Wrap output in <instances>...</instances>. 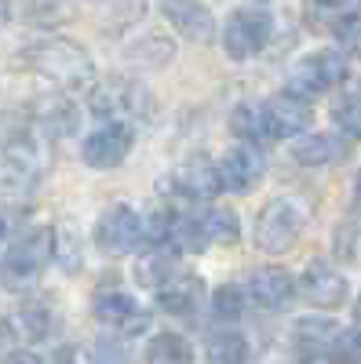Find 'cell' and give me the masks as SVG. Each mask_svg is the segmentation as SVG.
<instances>
[{
	"instance_id": "obj_32",
	"label": "cell",
	"mask_w": 361,
	"mask_h": 364,
	"mask_svg": "<svg viewBox=\"0 0 361 364\" xmlns=\"http://www.w3.org/2000/svg\"><path fill=\"white\" fill-rule=\"evenodd\" d=\"M336 255L340 259H357V230L350 226V223H343L340 226V233H336Z\"/></svg>"
},
{
	"instance_id": "obj_10",
	"label": "cell",
	"mask_w": 361,
	"mask_h": 364,
	"mask_svg": "<svg viewBox=\"0 0 361 364\" xmlns=\"http://www.w3.org/2000/svg\"><path fill=\"white\" fill-rule=\"evenodd\" d=\"M295 291L318 310H336L347 299V277L325 259H314L295 281Z\"/></svg>"
},
{
	"instance_id": "obj_15",
	"label": "cell",
	"mask_w": 361,
	"mask_h": 364,
	"mask_svg": "<svg viewBox=\"0 0 361 364\" xmlns=\"http://www.w3.org/2000/svg\"><path fill=\"white\" fill-rule=\"evenodd\" d=\"M161 11L179 29V37H187L194 44H208L216 37V18L201 0H161Z\"/></svg>"
},
{
	"instance_id": "obj_24",
	"label": "cell",
	"mask_w": 361,
	"mask_h": 364,
	"mask_svg": "<svg viewBox=\"0 0 361 364\" xmlns=\"http://www.w3.org/2000/svg\"><path fill=\"white\" fill-rule=\"evenodd\" d=\"M146 364H194V350L183 336H175V331H161L146 343Z\"/></svg>"
},
{
	"instance_id": "obj_2",
	"label": "cell",
	"mask_w": 361,
	"mask_h": 364,
	"mask_svg": "<svg viewBox=\"0 0 361 364\" xmlns=\"http://www.w3.org/2000/svg\"><path fill=\"white\" fill-rule=\"evenodd\" d=\"M154 95L150 87L128 77H106L92 87V113L103 124H135L154 117Z\"/></svg>"
},
{
	"instance_id": "obj_25",
	"label": "cell",
	"mask_w": 361,
	"mask_h": 364,
	"mask_svg": "<svg viewBox=\"0 0 361 364\" xmlns=\"http://www.w3.org/2000/svg\"><path fill=\"white\" fill-rule=\"evenodd\" d=\"M204 364H248V339L241 331H216L204 346Z\"/></svg>"
},
{
	"instance_id": "obj_11",
	"label": "cell",
	"mask_w": 361,
	"mask_h": 364,
	"mask_svg": "<svg viewBox=\"0 0 361 364\" xmlns=\"http://www.w3.org/2000/svg\"><path fill=\"white\" fill-rule=\"evenodd\" d=\"M310 106L307 99H295V95H274L263 102V124H266V142L270 139H299L310 128Z\"/></svg>"
},
{
	"instance_id": "obj_27",
	"label": "cell",
	"mask_w": 361,
	"mask_h": 364,
	"mask_svg": "<svg viewBox=\"0 0 361 364\" xmlns=\"http://www.w3.org/2000/svg\"><path fill=\"white\" fill-rule=\"evenodd\" d=\"M230 128L237 132V139H245L248 146L266 142V124H263V106H237L230 117Z\"/></svg>"
},
{
	"instance_id": "obj_13",
	"label": "cell",
	"mask_w": 361,
	"mask_h": 364,
	"mask_svg": "<svg viewBox=\"0 0 361 364\" xmlns=\"http://www.w3.org/2000/svg\"><path fill=\"white\" fill-rule=\"evenodd\" d=\"M245 295L263 310H285L295 295V277L281 266H259V269H252Z\"/></svg>"
},
{
	"instance_id": "obj_9",
	"label": "cell",
	"mask_w": 361,
	"mask_h": 364,
	"mask_svg": "<svg viewBox=\"0 0 361 364\" xmlns=\"http://www.w3.org/2000/svg\"><path fill=\"white\" fill-rule=\"evenodd\" d=\"M48 255H55L51 248V233L48 230H37V233H26L19 245L4 255V266H0V277H4L11 288H22L29 284L41 273V266L48 262Z\"/></svg>"
},
{
	"instance_id": "obj_34",
	"label": "cell",
	"mask_w": 361,
	"mask_h": 364,
	"mask_svg": "<svg viewBox=\"0 0 361 364\" xmlns=\"http://www.w3.org/2000/svg\"><path fill=\"white\" fill-rule=\"evenodd\" d=\"M8 18H11V0H0V29L8 26Z\"/></svg>"
},
{
	"instance_id": "obj_6",
	"label": "cell",
	"mask_w": 361,
	"mask_h": 364,
	"mask_svg": "<svg viewBox=\"0 0 361 364\" xmlns=\"http://www.w3.org/2000/svg\"><path fill=\"white\" fill-rule=\"evenodd\" d=\"M132 146H135L132 124H103L80 142V157L92 171H113L128 161Z\"/></svg>"
},
{
	"instance_id": "obj_12",
	"label": "cell",
	"mask_w": 361,
	"mask_h": 364,
	"mask_svg": "<svg viewBox=\"0 0 361 364\" xmlns=\"http://www.w3.org/2000/svg\"><path fill=\"white\" fill-rule=\"evenodd\" d=\"M216 171H219V186L230 190V193H248L256 182L263 178V157L259 149L241 142V146H230L226 154L216 161Z\"/></svg>"
},
{
	"instance_id": "obj_18",
	"label": "cell",
	"mask_w": 361,
	"mask_h": 364,
	"mask_svg": "<svg viewBox=\"0 0 361 364\" xmlns=\"http://www.w3.org/2000/svg\"><path fill=\"white\" fill-rule=\"evenodd\" d=\"M201 299H204V288H201L197 277H179V273H172V277L157 288L161 310H168L175 317H194L197 306H201Z\"/></svg>"
},
{
	"instance_id": "obj_22",
	"label": "cell",
	"mask_w": 361,
	"mask_h": 364,
	"mask_svg": "<svg viewBox=\"0 0 361 364\" xmlns=\"http://www.w3.org/2000/svg\"><path fill=\"white\" fill-rule=\"evenodd\" d=\"M33 117H37V124L51 135H70L77 128V109L66 95H44L37 99L33 106Z\"/></svg>"
},
{
	"instance_id": "obj_28",
	"label": "cell",
	"mask_w": 361,
	"mask_h": 364,
	"mask_svg": "<svg viewBox=\"0 0 361 364\" xmlns=\"http://www.w3.org/2000/svg\"><path fill=\"white\" fill-rule=\"evenodd\" d=\"M245 291H241L237 284H223V288H216L212 291V317L216 321H223V324H230V321H237L241 314H245Z\"/></svg>"
},
{
	"instance_id": "obj_31",
	"label": "cell",
	"mask_w": 361,
	"mask_h": 364,
	"mask_svg": "<svg viewBox=\"0 0 361 364\" xmlns=\"http://www.w3.org/2000/svg\"><path fill=\"white\" fill-rule=\"evenodd\" d=\"M333 353H340L343 364H361V328L343 331V336L336 339V350Z\"/></svg>"
},
{
	"instance_id": "obj_4",
	"label": "cell",
	"mask_w": 361,
	"mask_h": 364,
	"mask_svg": "<svg viewBox=\"0 0 361 364\" xmlns=\"http://www.w3.org/2000/svg\"><path fill=\"white\" fill-rule=\"evenodd\" d=\"M41 178V149L29 135H11L0 142V193L22 197Z\"/></svg>"
},
{
	"instance_id": "obj_1",
	"label": "cell",
	"mask_w": 361,
	"mask_h": 364,
	"mask_svg": "<svg viewBox=\"0 0 361 364\" xmlns=\"http://www.w3.org/2000/svg\"><path fill=\"white\" fill-rule=\"evenodd\" d=\"M26 58L41 77H48L51 84L77 91V87H92L95 80V63L77 41L70 37H44L33 48H26Z\"/></svg>"
},
{
	"instance_id": "obj_5",
	"label": "cell",
	"mask_w": 361,
	"mask_h": 364,
	"mask_svg": "<svg viewBox=\"0 0 361 364\" xmlns=\"http://www.w3.org/2000/svg\"><path fill=\"white\" fill-rule=\"evenodd\" d=\"M347 77V63L340 51H314L307 58H299L288 73V95L295 99H314L325 95L328 87H336Z\"/></svg>"
},
{
	"instance_id": "obj_20",
	"label": "cell",
	"mask_w": 361,
	"mask_h": 364,
	"mask_svg": "<svg viewBox=\"0 0 361 364\" xmlns=\"http://www.w3.org/2000/svg\"><path fill=\"white\" fill-rule=\"evenodd\" d=\"M146 11V0H95V15H99V29L103 33H125L132 29Z\"/></svg>"
},
{
	"instance_id": "obj_38",
	"label": "cell",
	"mask_w": 361,
	"mask_h": 364,
	"mask_svg": "<svg viewBox=\"0 0 361 364\" xmlns=\"http://www.w3.org/2000/svg\"><path fill=\"white\" fill-rule=\"evenodd\" d=\"M0 240H4V219H0Z\"/></svg>"
},
{
	"instance_id": "obj_37",
	"label": "cell",
	"mask_w": 361,
	"mask_h": 364,
	"mask_svg": "<svg viewBox=\"0 0 361 364\" xmlns=\"http://www.w3.org/2000/svg\"><path fill=\"white\" fill-rule=\"evenodd\" d=\"M354 321L361 324V295H357V302H354Z\"/></svg>"
},
{
	"instance_id": "obj_16",
	"label": "cell",
	"mask_w": 361,
	"mask_h": 364,
	"mask_svg": "<svg viewBox=\"0 0 361 364\" xmlns=\"http://www.w3.org/2000/svg\"><path fill=\"white\" fill-rule=\"evenodd\" d=\"M92 314H95L99 324L117 328V331H128V336H132V331H142V324H146V314L135 306V299L125 295V291H99L95 302H92Z\"/></svg>"
},
{
	"instance_id": "obj_30",
	"label": "cell",
	"mask_w": 361,
	"mask_h": 364,
	"mask_svg": "<svg viewBox=\"0 0 361 364\" xmlns=\"http://www.w3.org/2000/svg\"><path fill=\"white\" fill-rule=\"evenodd\" d=\"M19 321H22V331H26L29 339H44L48 328H51V314H48L44 302H26Z\"/></svg>"
},
{
	"instance_id": "obj_39",
	"label": "cell",
	"mask_w": 361,
	"mask_h": 364,
	"mask_svg": "<svg viewBox=\"0 0 361 364\" xmlns=\"http://www.w3.org/2000/svg\"><path fill=\"white\" fill-rule=\"evenodd\" d=\"M88 4H95V0H88Z\"/></svg>"
},
{
	"instance_id": "obj_19",
	"label": "cell",
	"mask_w": 361,
	"mask_h": 364,
	"mask_svg": "<svg viewBox=\"0 0 361 364\" xmlns=\"http://www.w3.org/2000/svg\"><path fill=\"white\" fill-rule=\"evenodd\" d=\"M292 157L299 164H307V168H328V164H336V161L347 157V142L336 139V135H328V132L303 135V139H295Z\"/></svg>"
},
{
	"instance_id": "obj_3",
	"label": "cell",
	"mask_w": 361,
	"mask_h": 364,
	"mask_svg": "<svg viewBox=\"0 0 361 364\" xmlns=\"http://www.w3.org/2000/svg\"><path fill=\"white\" fill-rule=\"evenodd\" d=\"M303 223H307V211L299 208L292 197H274L256 215L252 240H256V248L266 252V255H285L299 240V233H303Z\"/></svg>"
},
{
	"instance_id": "obj_33",
	"label": "cell",
	"mask_w": 361,
	"mask_h": 364,
	"mask_svg": "<svg viewBox=\"0 0 361 364\" xmlns=\"http://www.w3.org/2000/svg\"><path fill=\"white\" fill-rule=\"evenodd\" d=\"M0 364H41V357H37V353H29V350H15V353H8Z\"/></svg>"
},
{
	"instance_id": "obj_35",
	"label": "cell",
	"mask_w": 361,
	"mask_h": 364,
	"mask_svg": "<svg viewBox=\"0 0 361 364\" xmlns=\"http://www.w3.org/2000/svg\"><path fill=\"white\" fill-rule=\"evenodd\" d=\"M354 200H357V208H361V175H357V182H354Z\"/></svg>"
},
{
	"instance_id": "obj_8",
	"label": "cell",
	"mask_w": 361,
	"mask_h": 364,
	"mask_svg": "<svg viewBox=\"0 0 361 364\" xmlns=\"http://www.w3.org/2000/svg\"><path fill=\"white\" fill-rule=\"evenodd\" d=\"M139 240H142V219L135 215L128 204H113V208H106L99 215V223H95V245H99L103 255L120 259V255H128Z\"/></svg>"
},
{
	"instance_id": "obj_26",
	"label": "cell",
	"mask_w": 361,
	"mask_h": 364,
	"mask_svg": "<svg viewBox=\"0 0 361 364\" xmlns=\"http://www.w3.org/2000/svg\"><path fill=\"white\" fill-rule=\"evenodd\" d=\"M333 120L350 135V139H361V84H347L336 102H333Z\"/></svg>"
},
{
	"instance_id": "obj_29",
	"label": "cell",
	"mask_w": 361,
	"mask_h": 364,
	"mask_svg": "<svg viewBox=\"0 0 361 364\" xmlns=\"http://www.w3.org/2000/svg\"><path fill=\"white\" fill-rule=\"evenodd\" d=\"M333 37H336V44H340V51L343 55H350V58H361V15H340L336 22H333Z\"/></svg>"
},
{
	"instance_id": "obj_17",
	"label": "cell",
	"mask_w": 361,
	"mask_h": 364,
	"mask_svg": "<svg viewBox=\"0 0 361 364\" xmlns=\"http://www.w3.org/2000/svg\"><path fill=\"white\" fill-rule=\"evenodd\" d=\"M175 186H179V193L190 197V200H208V197H216V193L223 190V186H219L216 161L204 157V154L187 157L183 164H179V171H175Z\"/></svg>"
},
{
	"instance_id": "obj_21",
	"label": "cell",
	"mask_w": 361,
	"mask_h": 364,
	"mask_svg": "<svg viewBox=\"0 0 361 364\" xmlns=\"http://www.w3.org/2000/svg\"><path fill=\"white\" fill-rule=\"evenodd\" d=\"M197 223V237H201V245H234L241 226H237V215L230 208H208L201 211V215H194Z\"/></svg>"
},
{
	"instance_id": "obj_23",
	"label": "cell",
	"mask_w": 361,
	"mask_h": 364,
	"mask_svg": "<svg viewBox=\"0 0 361 364\" xmlns=\"http://www.w3.org/2000/svg\"><path fill=\"white\" fill-rule=\"evenodd\" d=\"M125 58H128L132 66H139V70H161V66H168L172 58H175V44L168 37H161V33H150V37L135 41L125 51Z\"/></svg>"
},
{
	"instance_id": "obj_14",
	"label": "cell",
	"mask_w": 361,
	"mask_h": 364,
	"mask_svg": "<svg viewBox=\"0 0 361 364\" xmlns=\"http://www.w3.org/2000/svg\"><path fill=\"white\" fill-rule=\"evenodd\" d=\"M336 339H340V331H336V324L328 317H303V321H295V328H292V350H295V357L303 364L325 360L328 353L336 350Z\"/></svg>"
},
{
	"instance_id": "obj_7",
	"label": "cell",
	"mask_w": 361,
	"mask_h": 364,
	"mask_svg": "<svg viewBox=\"0 0 361 364\" xmlns=\"http://www.w3.org/2000/svg\"><path fill=\"white\" fill-rule=\"evenodd\" d=\"M270 37V18L256 8H241L226 18L223 26V48L226 55L234 58V63H248V58H256L263 51Z\"/></svg>"
},
{
	"instance_id": "obj_36",
	"label": "cell",
	"mask_w": 361,
	"mask_h": 364,
	"mask_svg": "<svg viewBox=\"0 0 361 364\" xmlns=\"http://www.w3.org/2000/svg\"><path fill=\"white\" fill-rule=\"evenodd\" d=\"M318 4H325V8H340V4H347V0H318Z\"/></svg>"
}]
</instances>
